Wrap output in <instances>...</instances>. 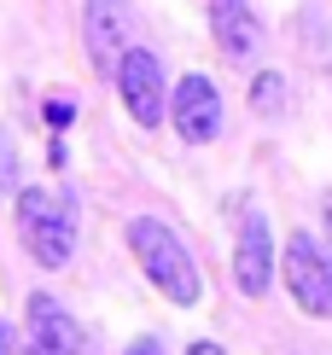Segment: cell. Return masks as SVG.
<instances>
[{
    "label": "cell",
    "instance_id": "obj_1",
    "mask_svg": "<svg viewBox=\"0 0 332 355\" xmlns=\"http://www.w3.org/2000/svg\"><path fill=\"white\" fill-rule=\"evenodd\" d=\"M123 239H128V250H134V262H140V274L152 279V286H158L169 303H181V309H192V303H199L204 279H199V268H192L187 245H181V239H175L169 227H163L158 216H134Z\"/></svg>",
    "mask_w": 332,
    "mask_h": 355
},
{
    "label": "cell",
    "instance_id": "obj_2",
    "mask_svg": "<svg viewBox=\"0 0 332 355\" xmlns=\"http://www.w3.org/2000/svg\"><path fill=\"white\" fill-rule=\"evenodd\" d=\"M18 233H24L29 257L41 268H65L76 257V210L65 198H53V192H41V187L18 192Z\"/></svg>",
    "mask_w": 332,
    "mask_h": 355
},
{
    "label": "cell",
    "instance_id": "obj_3",
    "mask_svg": "<svg viewBox=\"0 0 332 355\" xmlns=\"http://www.w3.org/2000/svg\"><path fill=\"white\" fill-rule=\"evenodd\" d=\"M285 291L292 303L315 320H332V257L309 233H292L285 239Z\"/></svg>",
    "mask_w": 332,
    "mask_h": 355
},
{
    "label": "cell",
    "instance_id": "obj_4",
    "mask_svg": "<svg viewBox=\"0 0 332 355\" xmlns=\"http://www.w3.org/2000/svg\"><path fill=\"white\" fill-rule=\"evenodd\" d=\"M117 94H123V105H128V116L140 128H158V116H163V64H158V53L128 47L117 58Z\"/></svg>",
    "mask_w": 332,
    "mask_h": 355
},
{
    "label": "cell",
    "instance_id": "obj_5",
    "mask_svg": "<svg viewBox=\"0 0 332 355\" xmlns=\"http://www.w3.org/2000/svg\"><path fill=\"white\" fill-rule=\"evenodd\" d=\"M169 116H175V135L187 146H210L222 135V94L210 76H181L175 99H169Z\"/></svg>",
    "mask_w": 332,
    "mask_h": 355
},
{
    "label": "cell",
    "instance_id": "obj_6",
    "mask_svg": "<svg viewBox=\"0 0 332 355\" xmlns=\"http://www.w3.org/2000/svg\"><path fill=\"white\" fill-rule=\"evenodd\" d=\"M24 320H29V344H35L41 355H94L82 320L65 315V303L47 297V291H35V297L24 303Z\"/></svg>",
    "mask_w": 332,
    "mask_h": 355
},
{
    "label": "cell",
    "instance_id": "obj_7",
    "mask_svg": "<svg viewBox=\"0 0 332 355\" xmlns=\"http://www.w3.org/2000/svg\"><path fill=\"white\" fill-rule=\"evenodd\" d=\"M233 279L245 297H263L268 279H274V239H268V221L263 210L245 216V227H239V245H233Z\"/></svg>",
    "mask_w": 332,
    "mask_h": 355
},
{
    "label": "cell",
    "instance_id": "obj_8",
    "mask_svg": "<svg viewBox=\"0 0 332 355\" xmlns=\"http://www.w3.org/2000/svg\"><path fill=\"white\" fill-rule=\"evenodd\" d=\"M82 35H88V58H94V70H111L117 58L128 53V6H123V0H88Z\"/></svg>",
    "mask_w": 332,
    "mask_h": 355
},
{
    "label": "cell",
    "instance_id": "obj_9",
    "mask_svg": "<svg viewBox=\"0 0 332 355\" xmlns=\"http://www.w3.org/2000/svg\"><path fill=\"white\" fill-rule=\"evenodd\" d=\"M210 35H216V47L233 58V64H245V58L263 47V24H256V12L245 0H210Z\"/></svg>",
    "mask_w": 332,
    "mask_h": 355
},
{
    "label": "cell",
    "instance_id": "obj_10",
    "mask_svg": "<svg viewBox=\"0 0 332 355\" xmlns=\"http://www.w3.org/2000/svg\"><path fill=\"white\" fill-rule=\"evenodd\" d=\"M251 111H256V116H280V111H285V76L263 70V76L251 82Z\"/></svg>",
    "mask_w": 332,
    "mask_h": 355
},
{
    "label": "cell",
    "instance_id": "obj_11",
    "mask_svg": "<svg viewBox=\"0 0 332 355\" xmlns=\"http://www.w3.org/2000/svg\"><path fill=\"white\" fill-rule=\"evenodd\" d=\"M47 123L53 128H70V123H76V105H70V99H47Z\"/></svg>",
    "mask_w": 332,
    "mask_h": 355
},
{
    "label": "cell",
    "instance_id": "obj_12",
    "mask_svg": "<svg viewBox=\"0 0 332 355\" xmlns=\"http://www.w3.org/2000/svg\"><path fill=\"white\" fill-rule=\"evenodd\" d=\"M123 355H163V344H158V338H140V344H128Z\"/></svg>",
    "mask_w": 332,
    "mask_h": 355
},
{
    "label": "cell",
    "instance_id": "obj_13",
    "mask_svg": "<svg viewBox=\"0 0 332 355\" xmlns=\"http://www.w3.org/2000/svg\"><path fill=\"white\" fill-rule=\"evenodd\" d=\"M187 355H228V349H222V344H210V338H199V344H192Z\"/></svg>",
    "mask_w": 332,
    "mask_h": 355
},
{
    "label": "cell",
    "instance_id": "obj_14",
    "mask_svg": "<svg viewBox=\"0 0 332 355\" xmlns=\"http://www.w3.org/2000/svg\"><path fill=\"white\" fill-rule=\"evenodd\" d=\"M326 245H332V198H326Z\"/></svg>",
    "mask_w": 332,
    "mask_h": 355
},
{
    "label": "cell",
    "instance_id": "obj_15",
    "mask_svg": "<svg viewBox=\"0 0 332 355\" xmlns=\"http://www.w3.org/2000/svg\"><path fill=\"white\" fill-rule=\"evenodd\" d=\"M6 344H12V332H6V327H0V349H6Z\"/></svg>",
    "mask_w": 332,
    "mask_h": 355
},
{
    "label": "cell",
    "instance_id": "obj_16",
    "mask_svg": "<svg viewBox=\"0 0 332 355\" xmlns=\"http://www.w3.org/2000/svg\"><path fill=\"white\" fill-rule=\"evenodd\" d=\"M0 355H24V349H12V344H6V349H0Z\"/></svg>",
    "mask_w": 332,
    "mask_h": 355
}]
</instances>
